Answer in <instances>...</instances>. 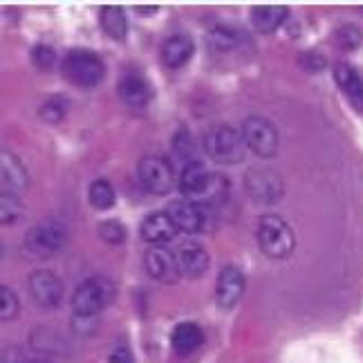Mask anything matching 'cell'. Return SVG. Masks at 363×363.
Masks as SVG:
<instances>
[{
	"instance_id": "1",
	"label": "cell",
	"mask_w": 363,
	"mask_h": 363,
	"mask_svg": "<svg viewBox=\"0 0 363 363\" xmlns=\"http://www.w3.org/2000/svg\"><path fill=\"white\" fill-rule=\"evenodd\" d=\"M245 137L233 125L216 123L204 135V152L216 164H240L245 160Z\"/></svg>"
},
{
	"instance_id": "2",
	"label": "cell",
	"mask_w": 363,
	"mask_h": 363,
	"mask_svg": "<svg viewBox=\"0 0 363 363\" xmlns=\"http://www.w3.org/2000/svg\"><path fill=\"white\" fill-rule=\"evenodd\" d=\"M63 77L77 88H94L106 77V65L92 50H69L61 63Z\"/></svg>"
},
{
	"instance_id": "3",
	"label": "cell",
	"mask_w": 363,
	"mask_h": 363,
	"mask_svg": "<svg viewBox=\"0 0 363 363\" xmlns=\"http://www.w3.org/2000/svg\"><path fill=\"white\" fill-rule=\"evenodd\" d=\"M256 240H258V247L262 254L274 260L287 258L296 245L294 231H291L287 222L278 216H262L258 220Z\"/></svg>"
},
{
	"instance_id": "4",
	"label": "cell",
	"mask_w": 363,
	"mask_h": 363,
	"mask_svg": "<svg viewBox=\"0 0 363 363\" xmlns=\"http://www.w3.org/2000/svg\"><path fill=\"white\" fill-rule=\"evenodd\" d=\"M65 240H67V231L61 222L57 220L38 222V225H34L25 233L23 251L30 254L32 258H50L57 251H61Z\"/></svg>"
},
{
	"instance_id": "5",
	"label": "cell",
	"mask_w": 363,
	"mask_h": 363,
	"mask_svg": "<svg viewBox=\"0 0 363 363\" xmlns=\"http://www.w3.org/2000/svg\"><path fill=\"white\" fill-rule=\"evenodd\" d=\"M113 285L106 278H88V281H83L72 296V310L77 318H92L104 312L108 303L113 301Z\"/></svg>"
},
{
	"instance_id": "6",
	"label": "cell",
	"mask_w": 363,
	"mask_h": 363,
	"mask_svg": "<svg viewBox=\"0 0 363 363\" xmlns=\"http://www.w3.org/2000/svg\"><path fill=\"white\" fill-rule=\"evenodd\" d=\"M242 137L247 148L258 157H274L278 152V133L274 128V123L267 121L264 117L251 115L242 123Z\"/></svg>"
},
{
	"instance_id": "7",
	"label": "cell",
	"mask_w": 363,
	"mask_h": 363,
	"mask_svg": "<svg viewBox=\"0 0 363 363\" xmlns=\"http://www.w3.org/2000/svg\"><path fill=\"white\" fill-rule=\"evenodd\" d=\"M137 175L144 189L152 195H166L173 191L175 173L173 166L160 155H144L137 164Z\"/></svg>"
},
{
	"instance_id": "8",
	"label": "cell",
	"mask_w": 363,
	"mask_h": 363,
	"mask_svg": "<svg viewBox=\"0 0 363 363\" xmlns=\"http://www.w3.org/2000/svg\"><path fill=\"white\" fill-rule=\"evenodd\" d=\"M166 213L171 216L177 231L182 233H200L208 229V206L198 200H173Z\"/></svg>"
},
{
	"instance_id": "9",
	"label": "cell",
	"mask_w": 363,
	"mask_h": 363,
	"mask_svg": "<svg viewBox=\"0 0 363 363\" xmlns=\"http://www.w3.org/2000/svg\"><path fill=\"white\" fill-rule=\"evenodd\" d=\"M27 289H30L32 301L38 307H43V310H52V307L61 305L63 301L61 278L50 269H36L30 276V281H27Z\"/></svg>"
},
{
	"instance_id": "10",
	"label": "cell",
	"mask_w": 363,
	"mask_h": 363,
	"mask_svg": "<svg viewBox=\"0 0 363 363\" xmlns=\"http://www.w3.org/2000/svg\"><path fill=\"white\" fill-rule=\"evenodd\" d=\"M245 191L251 200L260 204H274L283 198V179L267 169H251L245 175Z\"/></svg>"
},
{
	"instance_id": "11",
	"label": "cell",
	"mask_w": 363,
	"mask_h": 363,
	"mask_svg": "<svg viewBox=\"0 0 363 363\" xmlns=\"http://www.w3.org/2000/svg\"><path fill=\"white\" fill-rule=\"evenodd\" d=\"M144 267L152 281L166 283V285L175 283L182 274L177 254H173V251L166 247H148V251L144 254Z\"/></svg>"
},
{
	"instance_id": "12",
	"label": "cell",
	"mask_w": 363,
	"mask_h": 363,
	"mask_svg": "<svg viewBox=\"0 0 363 363\" xmlns=\"http://www.w3.org/2000/svg\"><path fill=\"white\" fill-rule=\"evenodd\" d=\"M245 274L235 264H227V267L220 269L216 283V301L222 310H231V307L240 303L245 294Z\"/></svg>"
},
{
	"instance_id": "13",
	"label": "cell",
	"mask_w": 363,
	"mask_h": 363,
	"mask_svg": "<svg viewBox=\"0 0 363 363\" xmlns=\"http://www.w3.org/2000/svg\"><path fill=\"white\" fill-rule=\"evenodd\" d=\"M211 184H213V175L206 171V166L200 160L186 164L184 169H182L179 182H177L182 195L189 200H198V198H202V195H206L213 189Z\"/></svg>"
},
{
	"instance_id": "14",
	"label": "cell",
	"mask_w": 363,
	"mask_h": 363,
	"mask_svg": "<svg viewBox=\"0 0 363 363\" xmlns=\"http://www.w3.org/2000/svg\"><path fill=\"white\" fill-rule=\"evenodd\" d=\"M139 233L146 242H150V247H164L177 235V227L166 211H152L142 220Z\"/></svg>"
},
{
	"instance_id": "15",
	"label": "cell",
	"mask_w": 363,
	"mask_h": 363,
	"mask_svg": "<svg viewBox=\"0 0 363 363\" xmlns=\"http://www.w3.org/2000/svg\"><path fill=\"white\" fill-rule=\"evenodd\" d=\"M117 94L119 99L130 106V108H144L152 99V88L150 83L137 72H125L117 83Z\"/></svg>"
},
{
	"instance_id": "16",
	"label": "cell",
	"mask_w": 363,
	"mask_h": 363,
	"mask_svg": "<svg viewBox=\"0 0 363 363\" xmlns=\"http://www.w3.org/2000/svg\"><path fill=\"white\" fill-rule=\"evenodd\" d=\"M177 262H179V269L184 276L189 278H200L208 272V264H211V256L202 245H182L177 249Z\"/></svg>"
},
{
	"instance_id": "17",
	"label": "cell",
	"mask_w": 363,
	"mask_h": 363,
	"mask_svg": "<svg viewBox=\"0 0 363 363\" xmlns=\"http://www.w3.org/2000/svg\"><path fill=\"white\" fill-rule=\"evenodd\" d=\"M334 81H337L341 92L350 99V104L357 110H363V77L350 63L339 61L337 65H334Z\"/></svg>"
},
{
	"instance_id": "18",
	"label": "cell",
	"mask_w": 363,
	"mask_h": 363,
	"mask_svg": "<svg viewBox=\"0 0 363 363\" xmlns=\"http://www.w3.org/2000/svg\"><path fill=\"white\" fill-rule=\"evenodd\" d=\"M0 169H3V191L13 193V195H23L30 186V177H27L25 166L21 160L11 152L3 150V157H0Z\"/></svg>"
},
{
	"instance_id": "19",
	"label": "cell",
	"mask_w": 363,
	"mask_h": 363,
	"mask_svg": "<svg viewBox=\"0 0 363 363\" xmlns=\"http://www.w3.org/2000/svg\"><path fill=\"white\" fill-rule=\"evenodd\" d=\"M193 52H195L193 38L186 34H175L162 43V61L166 67H182L191 61Z\"/></svg>"
},
{
	"instance_id": "20",
	"label": "cell",
	"mask_w": 363,
	"mask_h": 363,
	"mask_svg": "<svg viewBox=\"0 0 363 363\" xmlns=\"http://www.w3.org/2000/svg\"><path fill=\"white\" fill-rule=\"evenodd\" d=\"M171 343H173V350L182 357H186V354H193L198 347L204 343V332L200 325H195V323H179L175 325L173 334H171Z\"/></svg>"
},
{
	"instance_id": "21",
	"label": "cell",
	"mask_w": 363,
	"mask_h": 363,
	"mask_svg": "<svg viewBox=\"0 0 363 363\" xmlns=\"http://www.w3.org/2000/svg\"><path fill=\"white\" fill-rule=\"evenodd\" d=\"M289 16L287 7L281 5H264V7H256L251 11V25L256 27L262 34H272L281 27Z\"/></svg>"
},
{
	"instance_id": "22",
	"label": "cell",
	"mask_w": 363,
	"mask_h": 363,
	"mask_svg": "<svg viewBox=\"0 0 363 363\" xmlns=\"http://www.w3.org/2000/svg\"><path fill=\"white\" fill-rule=\"evenodd\" d=\"M99 25L101 30L115 40H123L125 34H128V18H125V13L121 7H104L101 13H99Z\"/></svg>"
},
{
	"instance_id": "23",
	"label": "cell",
	"mask_w": 363,
	"mask_h": 363,
	"mask_svg": "<svg viewBox=\"0 0 363 363\" xmlns=\"http://www.w3.org/2000/svg\"><path fill=\"white\" fill-rule=\"evenodd\" d=\"M88 200L94 208H99V211H106V208H113L115 206V189L110 184L108 179H94L90 189H88Z\"/></svg>"
},
{
	"instance_id": "24",
	"label": "cell",
	"mask_w": 363,
	"mask_h": 363,
	"mask_svg": "<svg viewBox=\"0 0 363 363\" xmlns=\"http://www.w3.org/2000/svg\"><path fill=\"white\" fill-rule=\"evenodd\" d=\"M334 43H337V48L343 52H357L363 45V32L357 25L345 23V25L337 27V32H334Z\"/></svg>"
},
{
	"instance_id": "25",
	"label": "cell",
	"mask_w": 363,
	"mask_h": 363,
	"mask_svg": "<svg viewBox=\"0 0 363 363\" xmlns=\"http://www.w3.org/2000/svg\"><path fill=\"white\" fill-rule=\"evenodd\" d=\"M65 113H67V101L63 99L61 94L50 96V99H45L43 106L38 108V115H40V119H43L45 123H59V121H63Z\"/></svg>"
},
{
	"instance_id": "26",
	"label": "cell",
	"mask_w": 363,
	"mask_h": 363,
	"mask_svg": "<svg viewBox=\"0 0 363 363\" xmlns=\"http://www.w3.org/2000/svg\"><path fill=\"white\" fill-rule=\"evenodd\" d=\"M208 43H211V48L218 52L233 50L235 45H238V32H235L233 27L218 25L211 30V34H208Z\"/></svg>"
},
{
	"instance_id": "27",
	"label": "cell",
	"mask_w": 363,
	"mask_h": 363,
	"mask_svg": "<svg viewBox=\"0 0 363 363\" xmlns=\"http://www.w3.org/2000/svg\"><path fill=\"white\" fill-rule=\"evenodd\" d=\"M171 146H173V152L175 155L184 162V166L186 164H191V162H195V142H193V137L189 135V130H177L175 135H173V142H171Z\"/></svg>"
},
{
	"instance_id": "28",
	"label": "cell",
	"mask_w": 363,
	"mask_h": 363,
	"mask_svg": "<svg viewBox=\"0 0 363 363\" xmlns=\"http://www.w3.org/2000/svg\"><path fill=\"white\" fill-rule=\"evenodd\" d=\"M0 218H3V225H5V227L16 225V220L21 218V202H18V195L3 191V200H0Z\"/></svg>"
},
{
	"instance_id": "29",
	"label": "cell",
	"mask_w": 363,
	"mask_h": 363,
	"mask_svg": "<svg viewBox=\"0 0 363 363\" xmlns=\"http://www.w3.org/2000/svg\"><path fill=\"white\" fill-rule=\"evenodd\" d=\"M99 235L108 245H121L128 238V231H125V227L119 220H104L99 225Z\"/></svg>"
},
{
	"instance_id": "30",
	"label": "cell",
	"mask_w": 363,
	"mask_h": 363,
	"mask_svg": "<svg viewBox=\"0 0 363 363\" xmlns=\"http://www.w3.org/2000/svg\"><path fill=\"white\" fill-rule=\"evenodd\" d=\"M32 61L38 69H43V72H52L54 65H57V52L50 45H36L32 50Z\"/></svg>"
},
{
	"instance_id": "31",
	"label": "cell",
	"mask_w": 363,
	"mask_h": 363,
	"mask_svg": "<svg viewBox=\"0 0 363 363\" xmlns=\"http://www.w3.org/2000/svg\"><path fill=\"white\" fill-rule=\"evenodd\" d=\"M18 314V296L13 294V289L9 287H0V318L9 320Z\"/></svg>"
},
{
	"instance_id": "32",
	"label": "cell",
	"mask_w": 363,
	"mask_h": 363,
	"mask_svg": "<svg viewBox=\"0 0 363 363\" xmlns=\"http://www.w3.org/2000/svg\"><path fill=\"white\" fill-rule=\"evenodd\" d=\"M298 61H310V63L303 65V67L312 69V72H318V69H323V67H325V59L320 57V54H316V52H307V54H301V59H298Z\"/></svg>"
},
{
	"instance_id": "33",
	"label": "cell",
	"mask_w": 363,
	"mask_h": 363,
	"mask_svg": "<svg viewBox=\"0 0 363 363\" xmlns=\"http://www.w3.org/2000/svg\"><path fill=\"white\" fill-rule=\"evenodd\" d=\"M108 363H135V359H133V354H130V350L128 347H115L113 352H110V357H108Z\"/></svg>"
},
{
	"instance_id": "34",
	"label": "cell",
	"mask_w": 363,
	"mask_h": 363,
	"mask_svg": "<svg viewBox=\"0 0 363 363\" xmlns=\"http://www.w3.org/2000/svg\"><path fill=\"white\" fill-rule=\"evenodd\" d=\"M18 363H48V361H40V359H25V361H18Z\"/></svg>"
}]
</instances>
